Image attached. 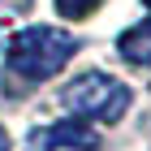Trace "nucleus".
Wrapping results in <instances>:
<instances>
[{"mask_svg": "<svg viewBox=\"0 0 151 151\" xmlns=\"http://www.w3.org/2000/svg\"><path fill=\"white\" fill-rule=\"evenodd\" d=\"M73 52H78V39L73 35H65L56 26H26V30H17V35L9 39L4 60H9V69L17 73V78L47 82V78H56V73L73 60Z\"/></svg>", "mask_w": 151, "mask_h": 151, "instance_id": "1", "label": "nucleus"}, {"mask_svg": "<svg viewBox=\"0 0 151 151\" xmlns=\"http://www.w3.org/2000/svg\"><path fill=\"white\" fill-rule=\"evenodd\" d=\"M60 104L69 108V116H82V121H121L129 108V86L116 82L112 73H82L65 86Z\"/></svg>", "mask_w": 151, "mask_h": 151, "instance_id": "2", "label": "nucleus"}, {"mask_svg": "<svg viewBox=\"0 0 151 151\" xmlns=\"http://www.w3.org/2000/svg\"><path fill=\"white\" fill-rule=\"evenodd\" d=\"M95 147H99V129L82 116H65L30 134V151H95Z\"/></svg>", "mask_w": 151, "mask_h": 151, "instance_id": "3", "label": "nucleus"}, {"mask_svg": "<svg viewBox=\"0 0 151 151\" xmlns=\"http://www.w3.org/2000/svg\"><path fill=\"white\" fill-rule=\"evenodd\" d=\"M116 47H121V56H125V60L147 65V69H151V17H147V22H138V26H129L125 35L116 39Z\"/></svg>", "mask_w": 151, "mask_h": 151, "instance_id": "4", "label": "nucleus"}, {"mask_svg": "<svg viewBox=\"0 0 151 151\" xmlns=\"http://www.w3.org/2000/svg\"><path fill=\"white\" fill-rule=\"evenodd\" d=\"M95 9H99V0H56V13L69 22H86Z\"/></svg>", "mask_w": 151, "mask_h": 151, "instance_id": "5", "label": "nucleus"}, {"mask_svg": "<svg viewBox=\"0 0 151 151\" xmlns=\"http://www.w3.org/2000/svg\"><path fill=\"white\" fill-rule=\"evenodd\" d=\"M0 151H9V134H4V129H0Z\"/></svg>", "mask_w": 151, "mask_h": 151, "instance_id": "6", "label": "nucleus"}, {"mask_svg": "<svg viewBox=\"0 0 151 151\" xmlns=\"http://www.w3.org/2000/svg\"><path fill=\"white\" fill-rule=\"evenodd\" d=\"M142 4H151V0H142Z\"/></svg>", "mask_w": 151, "mask_h": 151, "instance_id": "7", "label": "nucleus"}]
</instances>
